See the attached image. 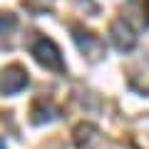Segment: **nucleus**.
<instances>
[{
  "label": "nucleus",
  "instance_id": "4",
  "mask_svg": "<svg viewBox=\"0 0 149 149\" xmlns=\"http://www.w3.org/2000/svg\"><path fill=\"white\" fill-rule=\"evenodd\" d=\"M50 119H55V109H52L50 104H45V107H37V109L32 112V122H35V124L50 122Z\"/></svg>",
  "mask_w": 149,
  "mask_h": 149
},
{
  "label": "nucleus",
  "instance_id": "5",
  "mask_svg": "<svg viewBox=\"0 0 149 149\" xmlns=\"http://www.w3.org/2000/svg\"><path fill=\"white\" fill-rule=\"evenodd\" d=\"M15 25V15L13 13H0V30H10Z\"/></svg>",
  "mask_w": 149,
  "mask_h": 149
},
{
  "label": "nucleus",
  "instance_id": "2",
  "mask_svg": "<svg viewBox=\"0 0 149 149\" xmlns=\"http://www.w3.org/2000/svg\"><path fill=\"white\" fill-rule=\"evenodd\" d=\"M25 85H27L25 67H20V65H10V67H5L3 80H0V87H3L5 95H15V92H20Z\"/></svg>",
  "mask_w": 149,
  "mask_h": 149
},
{
  "label": "nucleus",
  "instance_id": "1",
  "mask_svg": "<svg viewBox=\"0 0 149 149\" xmlns=\"http://www.w3.org/2000/svg\"><path fill=\"white\" fill-rule=\"evenodd\" d=\"M32 55H35V60L40 65H45V67L50 70H62V55H60L57 45L50 40V37H37L35 45H32Z\"/></svg>",
  "mask_w": 149,
  "mask_h": 149
},
{
  "label": "nucleus",
  "instance_id": "6",
  "mask_svg": "<svg viewBox=\"0 0 149 149\" xmlns=\"http://www.w3.org/2000/svg\"><path fill=\"white\" fill-rule=\"evenodd\" d=\"M0 149H5V144H3V139H0Z\"/></svg>",
  "mask_w": 149,
  "mask_h": 149
},
{
  "label": "nucleus",
  "instance_id": "3",
  "mask_svg": "<svg viewBox=\"0 0 149 149\" xmlns=\"http://www.w3.org/2000/svg\"><path fill=\"white\" fill-rule=\"evenodd\" d=\"M109 35H112V42L117 45V50H132L134 42H137L134 32L129 30V25H127L124 20H117V22H114L112 30H109Z\"/></svg>",
  "mask_w": 149,
  "mask_h": 149
}]
</instances>
